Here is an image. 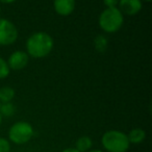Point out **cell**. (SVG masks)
Returning a JSON list of instances; mask_svg holds the SVG:
<instances>
[{
    "mask_svg": "<svg viewBox=\"0 0 152 152\" xmlns=\"http://www.w3.org/2000/svg\"><path fill=\"white\" fill-rule=\"evenodd\" d=\"M54 47V40L46 31H37L27 38L25 43L26 53L32 58H44L48 56Z\"/></svg>",
    "mask_w": 152,
    "mask_h": 152,
    "instance_id": "1",
    "label": "cell"
},
{
    "mask_svg": "<svg viewBox=\"0 0 152 152\" xmlns=\"http://www.w3.org/2000/svg\"><path fill=\"white\" fill-rule=\"evenodd\" d=\"M124 24V16L118 7H105L100 13L98 25L105 34H115L122 28Z\"/></svg>",
    "mask_w": 152,
    "mask_h": 152,
    "instance_id": "2",
    "label": "cell"
},
{
    "mask_svg": "<svg viewBox=\"0 0 152 152\" xmlns=\"http://www.w3.org/2000/svg\"><path fill=\"white\" fill-rule=\"evenodd\" d=\"M101 144L107 152H126L129 148L127 134L120 130H108L101 137Z\"/></svg>",
    "mask_w": 152,
    "mask_h": 152,
    "instance_id": "3",
    "label": "cell"
},
{
    "mask_svg": "<svg viewBox=\"0 0 152 152\" xmlns=\"http://www.w3.org/2000/svg\"><path fill=\"white\" fill-rule=\"evenodd\" d=\"M34 127L25 121H19L14 123L9 130V139L12 143L17 145H23L29 142L34 137Z\"/></svg>",
    "mask_w": 152,
    "mask_h": 152,
    "instance_id": "4",
    "label": "cell"
},
{
    "mask_svg": "<svg viewBox=\"0 0 152 152\" xmlns=\"http://www.w3.org/2000/svg\"><path fill=\"white\" fill-rule=\"evenodd\" d=\"M18 38L19 31L15 23L0 17V46H11L17 42Z\"/></svg>",
    "mask_w": 152,
    "mask_h": 152,
    "instance_id": "5",
    "label": "cell"
},
{
    "mask_svg": "<svg viewBox=\"0 0 152 152\" xmlns=\"http://www.w3.org/2000/svg\"><path fill=\"white\" fill-rule=\"evenodd\" d=\"M7 63L11 70L20 71V70L24 69L28 65V63H29V56L26 53V51L16 50L10 54Z\"/></svg>",
    "mask_w": 152,
    "mask_h": 152,
    "instance_id": "6",
    "label": "cell"
},
{
    "mask_svg": "<svg viewBox=\"0 0 152 152\" xmlns=\"http://www.w3.org/2000/svg\"><path fill=\"white\" fill-rule=\"evenodd\" d=\"M118 7L123 16H135L143 9V2L141 0H120Z\"/></svg>",
    "mask_w": 152,
    "mask_h": 152,
    "instance_id": "7",
    "label": "cell"
},
{
    "mask_svg": "<svg viewBox=\"0 0 152 152\" xmlns=\"http://www.w3.org/2000/svg\"><path fill=\"white\" fill-rule=\"evenodd\" d=\"M76 7V0H53L55 13L63 17L70 16Z\"/></svg>",
    "mask_w": 152,
    "mask_h": 152,
    "instance_id": "8",
    "label": "cell"
},
{
    "mask_svg": "<svg viewBox=\"0 0 152 152\" xmlns=\"http://www.w3.org/2000/svg\"><path fill=\"white\" fill-rule=\"evenodd\" d=\"M130 144H141L146 139V131L142 128H133L127 134Z\"/></svg>",
    "mask_w": 152,
    "mask_h": 152,
    "instance_id": "9",
    "label": "cell"
},
{
    "mask_svg": "<svg viewBox=\"0 0 152 152\" xmlns=\"http://www.w3.org/2000/svg\"><path fill=\"white\" fill-rule=\"evenodd\" d=\"M92 145H93V141H92L91 137H88V135H83L79 139H77L75 148L79 152H88L92 148Z\"/></svg>",
    "mask_w": 152,
    "mask_h": 152,
    "instance_id": "10",
    "label": "cell"
},
{
    "mask_svg": "<svg viewBox=\"0 0 152 152\" xmlns=\"http://www.w3.org/2000/svg\"><path fill=\"white\" fill-rule=\"evenodd\" d=\"M93 45H94V48L96 49V51H98L100 53H103L108 48V39L104 34H98L94 39Z\"/></svg>",
    "mask_w": 152,
    "mask_h": 152,
    "instance_id": "11",
    "label": "cell"
},
{
    "mask_svg": "<svg viewBox=\"0 0 152 152\" xmlns=\"http://www.w3.org/2000/svg\"><path fill=\"white\" fill-rule=\"evenodd\" d=\"M16 113V106L13 102H1L0 103V115L2 118L13 117Z\"/></svg>",
    "mask_w": 152,
    "mask_h": 152,
    "instance_id": "12",
    "label": "cell"
},
{
    "mask_svg": "<svg viewBox=\"0 0 152 152\" xmlns=\"http://www.w3.org/2000/svg\"><path fill=\"white\" fill-rule=\"evenodd\" d=\"M15 96L16 92L12 87L0 88V102H12Z\"/></svg>",
    "mask_w": 152,
    "mask_h": 152,
    "instance_id": "13",
    "label": "cell"
},
{
    "mask_svg": "<svg viewBox=\"0 0 152 152\" xmlns=\"http://www.w3.org/2000/svg\"><path fill=\"white\" fill-rule=\"evenodd\" d=\"M10 73H11V69H10L7 61L0 56V80L9 77Z\"/></svg>",
    "mask_w": 152,
    "mask_h": 152,
    "instance_id": "14",
    "label": "cell"
},
{
    "mask_svg": "<svg viewBox=\"0 0 152 152\" xmlns=\"http://www.w3.org/2000/svg\"><path fill=\"white\" fill-rule=\"evenodd\" d=\"M0 152H11V144L4 137H0Z\"/></svg>",
    "mask_w": 152,
    "mask_h": 152,
    "instance_id": "15",
    "label": "cell"
},
{
    "mask_svg": "<svg viewBox=\"0 0 152 152\" xmlns=\"http://www.w3.org/2000/svg\"><path fill=\"white\" fill-rule=\"evenodd\" d=\"M103 1V4L106 7H118V3L120 0H102Z\"/></svg>",
    "mask_w": 152,
    "mask_h": 152,
    "instance_id": "16",
    "label": "cell"
},
{
    "mask_svg": "<svg viewBox=\"0 0 152 152\" xmlns=\"http://www.w3.org/2000/svg\"><path fill=\"white\" fill-rule=\"evenodd\" d=\"M17 0H0V3L2 4H12V3L16 2Z\"/></svg>",
    "mask_w": 152,
    "mask_h": 152,
    "instance_id": "17",
    "label": "cell"
},
{
    "mask_svg": "<svg viewBox=\"0 0 152 152\" xmlns=\"http://www.w3.org/2000/svg\"><path fill=\"white\" fill-rule=\"evenodd\" d=\"M61 152H79L76 148H67V149L63 150Z\"/></svg>",
    "mask_w": 152,
    "mask_h": 152,
    "instance_id": "18",
    "label": "cell"
},
{
    "mask_svg": "<svg viewBox=\"0 0 152 152\" xmlns=\"http://www.w3.org/2000/svg\"><path fill=\"white\" fill-rule=\"evenodd\" d=\"M88 152H103L101 150H98V149H95V150H89Z\"/></svg>",
    "mask_w": 152,
    "mask_h": 152,
    "instance_id": "19",
    "label": "cell"
},
{
    "mask_svg": "<svg viewBox=\"0 0 152 152\" xmlns=\"http://www.w3.org/2000/svg\"><path fill=\"white\" fill-rule=\"evenodd\" d=\"M141 1H142V2H143V1H144V2H150L151 0H141Z\"/></svg>",
    "mask_w": 152,
    "mask_h": 152,
    "instance_id": "20",
    "label": "cell"
},
{
    "mask_svg": "<svg viewBox=\"0 0 152 152\" xmlns=\"http://www.w3.org/2000/svg\"><path fill=\"white\" fill-rule=\"evenodd\" d=\"M1 123H2V116L0 115V125H1Z\"/></svg>",
    "mask_w": 152,
    "mask_h": 152,
    "instance_id": "21",
    "label": "cell"
},
{
    "mask_svg": "<svg viewBox=\"0 0 152 152\" xmlns=\"http://www.w3.org/2000/svg\"><path fill=\"white\" fill-rule=\"evenodd\" d=\"M0 16H1V5H0Z\"/></svg>",
    "mask_w": 152,
    "mask_h": 152,
    "instance_id": "22",
    "label": "cell"
}]
</instances>
